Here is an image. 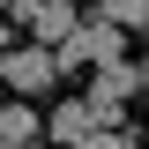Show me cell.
<instances>
[{"label":"cell","instance_id":"7a4b0ae2","mask_svg":"<svg viewBox=\"0 0 149 149\" xmlns=\"http://www.w3.org/2000/svg\"><path fill=\"white\" fill-rule=\"evenodd\" d=\"M8 15H15L22 30H30V45H45V52H60V45L82 30V15H74V8H60V0H15Z\"/></svg>","mask_w":149,"mask_h":149},{"label":"cell","instance_id":"52a82bcc","mask_svg":"<svg viewBox=\"0 0 149 149\" xmlns=\"http://www.w3.org/2000/svg\"><path fill=\"white\" fill-rule=\"evenodd\" d=\"M74 149H134V142H127V134H104V127H97V134H82Z\"/></svg>","mask_w":149,"mask_h":149},{"label":"cell","instance_id":"8992f818","mask_svg":"<svg viewBox=\"0 0 149 149\" xmlns=\"http://www.w3.org/2000/svg\"><path fill=\"white\" fill-rule=\"evenodd\" d=\"M97 22H112V30H149V0H104Z\"/></svg>","mask_w":149,"mask_h":149},{"label":"cell","instance_id":"5b68a950","mask_svg":"<svg viewBox=\"0 0 149 149\" xmlns=\"http://www.w3.org/2000/svg\"><path fill=\"white\" fill-rule=\"evenodd\" d=\"M37 134H45V119H37L30 104H8L0 112V149H30Z\"/></svg>","mask_w":149,"mask_h":149},{"label":"cell","instance_id":"277c9868","mask_svg":"<svg viewBox=\"0 0 149 149\" xmlns=\"http://www.w3.org/2000/svg\"><path fill=\"white\" fill-rule=\"evenodd\" d=\"M45 134H52L60 149H74L82 134H97V112H90V97H67V104H60L52 119H45Z\"/></svg>","mask_w":149,"mask_h":149},{"label":"cell","instance_id":"3957f363","mask_svg":"<svg viewBox=\"0 0 149 149\" xmlns=\"http://www.w3.org/2000/svg\"><path fill=\"white\" fill-rule=\"evenodd\" d=\"M0 74H8V90H15V97H37V90L60 74V60L45 52V45H8V67H0Z\"/></svg>","mask_w":149,"mask_h":149},{"label":"cell","instance_id":"ba28073f","mask_svg":"<svg viewBox=\"0 0 149 149\" xmlns=\"http://www.w3.org/2000/svg\"><path fill=\"white\" fill-rule=\"evenodd\" d=\"M142 90H149V60H142Z\"/></svg>","mask_w":149,"mask_h":149},{"label":"cell","instance_id":"6da1fadb","mask_svg":"<svg viewBox=\"0 0 149 149\" xmlns=\"http://www.w3.org/2000/svg\"><path fill=\"white\" fill-rule=\"evenodd\" d=\"M60 67H97V74H104V67H127V30H112V22H82V30H74L67 37V45H60Z\"/></svg>","mask_w":149,"mask_h":149}]
</instances>
